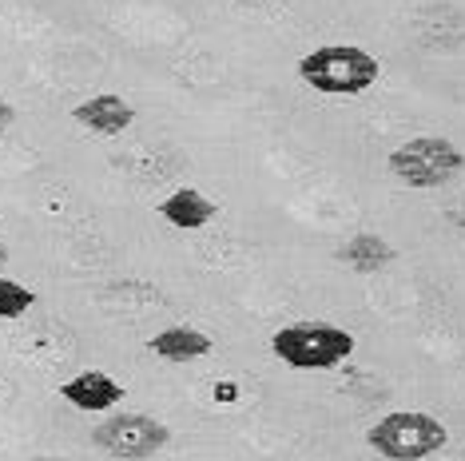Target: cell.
Here are the masks:
<instances>
[{
	"label": "cell",
	"mask_w": 465,
	"mask_h": 461,
	"mask_svg": "<svg viewBox=\"0 0 465 461\" xmlns=\"http://www.w3.org/2000/svg\"><path fill=\"white\" fill-rule=\"evenodd\" d=\"M219 207L211 203V199L199 191V187H179V191H172L160 203V215L167 219L172 227L179 230H199V227H207L211 219H215Z\"/></svg>",
	"instance_id": "obj_8"
},
{
	"label": "cell",
	"mask_w": 465,
	"mask_h": 461,
	"mask_svg": "<svg viewBox=\"0 0 465 461\" xmlns=\"http://www.w3.org/2000/svg\"><path fill=\"white\" fill-rule=\"evenodd\" d=\"M271 350L291 370H334L354 354V334L322 319H302L274 330Z\"/></svg>",
	"instance_id": "obj_2"
},
{
	"label": "cell",
	"mask_w": 465,
	"mask_h": 461,
	"mask_svg": "<svg viewBox=\"0 0 465 461\" xmlns=\"http://www.w3.org/2000/svg\"><path fill=\"white\" fill-rule=\"evenodd\" d=\"M382 76V64L358 44H322L299 60V80L322 96H362Z\"/></svg>",
	"instance_id": "obj_1"
},
{
	"label": "cell",
	"mask_w": 465,
	"mask_h": 461,
	"mask_svg": "<svg viewBox=\"0 0 465 461\" xmlns=\"http://www.w3.org/2000/svg\"><path fill=\"white\" fill-rule=\"evenodd\" d=\"M36 295L28 287H20L13 279H0V319H20L25 310H33Z\"/></svg>",
	"instance_id": "obj_11"
},
{
	"label": "cell",
	"mask_w": 465,
	"mask_h": 461,
	"mask_svg": "<svg viewBox=\"0 0 465 461\" xmlns=\"http://www.w3.org/2000/svg\"><path fill=\"white\" fill-rule=\"evenodd\" d=\"M13 120H16V108H13V103H8L5 96H0V132L13 128Z\"/></svg>",
	"instance_id": "obj_12"
},
{
	"label": "cell",
	"mask_w": 465,
	"mask_h": 461,
	"mask_svg": "<svg viewBox=\"0 0 465 461\" xmlns=\"http://www.w3.org/2000/svg\"><path fill=\"white\" fill-rule=\"evenodd\" d=\"M235 394H239L235 382H219V386H215V397H219V402H235Z\"/></svg>",
	"instance_id": "obj_13"
},
{
	"label": "cell",
	"mask_w": 465,
	"mask_h": 461,
	"mask_svg": "<svg viewBox=\"0 0 465 461\" xmlns=\"http://www.w3.org/2000/svg\"><path fill=\"white\" fill-rule=\"evenodd\" d=\"M5 263H8V247L0 243V267H5Z\"/></svg>",
	"instance_id": "obj_14"
},
{
	"label": "cell",
	"mask_w": 465,
	"mask_h": 461,
	"mask_svg": "<svg viewBox=\"0 0 465 461\" xmlns=\"http://www.w3.org/2000/svg\"><path fill=\"white\" fill-rule=\"evenodd\" d=\"M446 442H450V429L433 414H421V410H394L366 429V446L386 461L433 457L438 449H446Z\"/></svg>",
	"instance_id": "obj_3"
},
{
	"label": "cell",
	"mask_w": 465,
	"mask_h": 461,
	"mask_svg": "<svg viewBox=\"0 0 465 461\" xmlns=\"http://www.w3.org/2000/svg\"><path fill=\"white\" fill-rule=\"evenodd\" d=\"M92 442L120 461H147L172 442V429L152 414H112L96 426Z\"/></svg>",
	"instance_id": "obj_5"
},
{
	"label": "cell",
	"mask_w": 465,
	"mask_h": 461,
	"mask_svg": "<svg viewBox=\"0 0 465 461\" xmlns=\"http://www.w3.org/2000/svg\"><path fill=\"white\" fill-rule=\"evenodd\" d=\"M147 350L163 362H195L203 354H211V338L195 327H167L147 342Z\"/></svg>",
	"instance_id": "obj_9"
},
{
	"label": "cell",
	"mask_w": 465,
	"mask_h": 461,
	"mask_svg": "<svg viewBox=\"0 0 465 461\" xmlns=\"http://www.w3.org/2000/svg\"><path fill=\"white\" fill-rule=\"evenodd\" d=\"M394 255H398V250L390 247L382 235H354L351 243L342 247V259H346V263H351L354 270H362V275L390 267V263H394Z\"/></svg>",
	"instance_id": "obj_10"
},
{
	"label": "cell",
	"mask_w": 465,
	"mask_h": 461,
	"mask_svg": "<svg viewBox=\"0 0 465 461\" xmlns=\"http://www.w3.org/2000/svg\"><path fill=\"white\" fill-rule=\"evenodd\" d=\"M235 5H271V0H235Z\"/></svg>",
	"instance_id": "obj_15"
},
{
	"label": "cell",
	"mask_w": 465,
	"mask_h": 461,
	"mask_svg": "<svg viewBox=\"0 0 465 461\" xmlns=\"http://www.w3.org/2000/svg\"><path fill=\"white\" fill-rule=\"evenodd\" d=\"M72 120L84 123L88 132L96 135H120L124 128H132L135 120V108L124 96H112V92H104V96H92L72 108Z\"/></svg>",
	"instance_id": "obj_7"
},
{
	"label": "cell",
	"mask_w": 465,
	"mask_h": 461,
	"mask_svg": "<svg viewBox=\"0 0 465 461\" xmlns=\"http://www.w3.org/2000/svg\"><path fill=\"white\" fill-rule=\"evenodd\" d=\"M386 167L406 187L430 191V187H446L453 175L465 172V152L446 135H414V140L390 152Z\"/></svg>",
	"instance_id": "obj_4"
},
{
	"label": "cell",
	"mask_w": 465,
	"mask_h": 461,
	"mask_svg": "<svg viewBox=\"0 0 465 461\" xmlns=\"http://www.w3.org/2000/svg\"><path fill=\"white\" fill-rule=\"evenodd\" d=\"M60 394H64L68 406H76L84 414H104V410H115V406H120L124 386L104 370H84L60 386Z\"/></svg>",
	"instance_id": "obj_6"
}]
</instances>
